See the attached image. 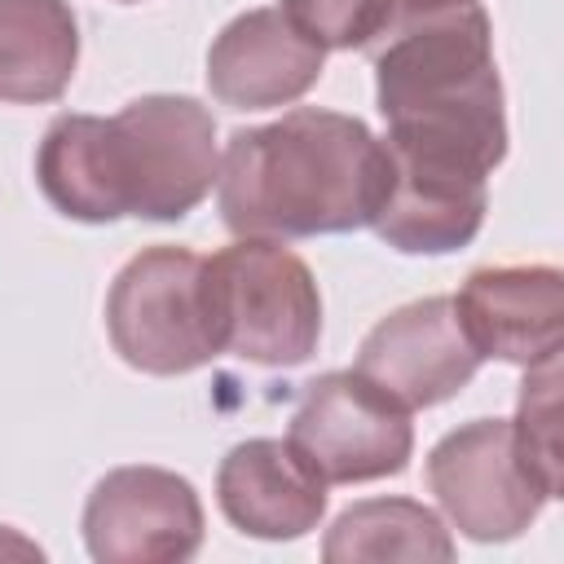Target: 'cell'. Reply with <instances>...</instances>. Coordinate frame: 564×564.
Returning a JSON list of instances; mask_svg holds the SVG:
<instances>
[{"label": "cell", "mask_w": 564, "mask_h": 564, "mask_svg": "<svg viewBox=\"0 0 564 564\" xmlns=\"http://www.w3.org/2000/svg\"><path fill=\"white\" fill-rule=\"evenodd\" d=\"M79 62V22L66 0H0V101H57Z\"/></svg>", "instance_id": "14"}, {"label": "cell", "mask_w": 564, "mask_h": 564, "mask_svg": "<svg viewBox=\"0 0 564 564\" xmlns=\"http://www.w3.org/2000/svg\"><path fill=\"white\" fill-rule=\"evenodd\" d=\"M388 145L361 119L295 106L238 128L220 154L216 207L234 238H317L366 229L388 194Z\"/></svg>", "instance_id": "2"}, {"label": "cell", "mask_w": 564, "mask_h": 564, "mask_svg": "<svg viewBox=\"0 0 564 564\" xmlns=\"http://www.w3.org/2000/svg\"><path fill=\"white\" fill-rule=\"evenodd\" d=\"M286 445L322 485H366L401 476L414 454L410 410L357 370H326L304 383Z\"/></svg>", "instance_id": "6"}, {"label": "cell", "mask_w": 564, "mask_h": 564, "mask_svg": "<svg viewBox=\"0 0 564 564\" xmlns=\"http://www.w3.org/2000/svg\"><path fill=\"white\" fill-rule=\"evenodd\" d=\"M436 4H467V0H397V13L401 9H436Z\"/></svg>", "instance_id": "19"}, {"label": "cell", "mask_w": 564, "mask_h": 564, "mask_svg": "<svg viewBox=\"0 0 564 564\" xmlns=\"http://www.w3.org/2000/svg\"><path fill=\"white\" fill-rule=\"evenodd\" d=\"M278 9L317 48H370L397 18V0H282Z\"/></svg>", "instance_id": "18"}, {"label": "cell", "mask_w": 564, "mask_h": 564, "mask_svg": "<svg viewBox=\"0 0 564 564\" xmlns=\"http://www.w3.org/2000/svg\"><path fill=\"white\" fill-rule=\"evenodd\" d=\"M458 326L476 357L533 366L564 344V273L555 264H485L454 295Z\"/></svg>", "instance_id": "10"}, {"label": "cell", "mask_w": 564, "mask_h": 564, "mask_svg": "<svg viewBox=\"0 0 564 564\" xmlns=\"http://www.w3.org/2000/svg\"><path fill=\"white\" fill-rule=\"evenodd\" d=\"M106 330L115 352L141 375H189L216 352L203 256L189 247H145L137 251L106 295Z\"/></svg>", "instance_id": "5"}, {"label": "cell", "mask_w": 564, "mask_h": 564, "mask_svg": "<svg viewBox=\"0 0 564 564\" xmlns=\"http://www.w3.org/2000/svg\"><path fill=\"white\" fill-rule=\"evenodd\" d=\"M326 66V48L291 26L282 9L238 13L207 48V88L229 110H273L300 101Z\"/></svg>", "instance_id": "11"}, {"label": "cell", "mask_w": 564, "mask_h": 564, "mask_svg": "<svg viewBox=\"0 0 564 564\" xmlns=\"http://www.w3.org/2000/svg\"><path fill=\"white\" fill-rule=\"evenodd\" d=\"M84 542L97 564H181L203 546V502L176 471L115 467L84 502Z\"/></svg>", "instance_id": "8"}, {"label": "cell", "mask_w": 564, "mask_h": 564, "mask_svg": "<svg viewBox=\"0 0 564 564\" xmlns=\"http://www.w3.org/2000/svg\"><path fill=\"white\" fill-rule=\"evenodd\" d=\"M119 4H141V0H119Z\"/></svg>", "instance_id": "20"}, {"label": "cell", "mask_w": 564, "mask_h": 564, "mask_svg": "<svg viewBox=\"0 0 564 564\" xmlns=\"http://www.w3.org/2000/svg\"><path fill=\"white\" fill-rule=\"evenodd\" d=\"M35 181H40L44 198L70 220H84V225L119 220L110 185H106L97 115H57L44 128V141L35 154Z\"/></svg>", "instance_id": "16"}, {"label": "cell", "mask_w": 564, "mask_h": 564, "mask_svg": "<svg viewBox=\"0 0 564 564\" xmlns=\"http://www.w3.org/2000/svg\"><path fill=\"white\" fill-rule=\"evenodd\" d=\"M427 489L471 542H511L555 498L524 463L507 419H471L427 454Z\"/></svg>", "instance_id": "7"}, {"label": "cell", "mask_w": 564, "mask_h": 564, "mask_svg": "<svg viewBox=\"0 0 564 564\" xmlns=\"http://www.w3.org/2000/svg\"><path fill=\"white\" fill-rule=\"evenodd\" d=\"M216 502L238 533L260 542H291L322 524L326 485L286 441L251 436L220 458Z\"/></svg>", "instance_id": "12"}, {"label": "cell", "mask_w": 564, "mask_h": 564, "mask_svg": "<svg viewBox=\"0 0 564 564\" xmlns=\"http://www.w3.org/2000/svg\"><path fill=\"white\" fill-rule=\"evenodd\" d=\"M101 159L119 220H181L216 185V119L194 97H137L101 119Z\"/></svg>", "instance_id": "4"}, {"label": "cell", "mask_w": 564, "mask_h": 564, "mask_svg": "<svg viewBox=\"0 0 564 564\" xmlns=\"http://www.w3.org/2000/svg\"><path fill=\"white\" fill-rule=\"evenodd\" d=\"M326 564L361 560H454V538L441 516L414 498H366L335 516L322 542Z\"/></svg>", "instance_id": "15"}, {"label": "cell", "mask_w": 564, "mask_h": 564, "mask_svg": "<svg viewBox=\"0 0 564 564\" xmlns=\"http://www.w3.org/2000/svg\"><path fill=\"white\" fill-rule=\"evenodd\" d=\"M352 370L414 414L458 397L476 379L480 357L458 326L454 295H427L375 322Z\"/></svg>", "instance_id": "9"}, {"label": "cell", "mask_w": 564, "mask_h": 564, "mask_svg": "<svg viewBox=\"0 0 564 564\" xmlns=\"http://www.w3.org/2000/svg\"><path fill=\"white\" fill-rule=\"evenodd\" d=\"M370 57L388 154L489 181L507 159V110L480 0L401 9Z\"/></svg>", "instance_id": "1"}, {"label": "cell", "mask_w": 564, "mask_h": 564, "mask_svg": "<svg viewBox=\"0 0 564 564\" xmlns=\"http://www.w3.org/2000/svg\"><path fill=\"white\" fill-rule=\"evenodd\" d=\"M216 352L251 366H304L322 339V295L313 269L273 238H238L203 260Z\"/></svg>", "instance_id": "3"}, {"label": "cell", "mask_w": 564, "mask_h": 564, "mask_svg": "<svg viewBox=\"0 0 564 564\" xmlns=\"http://www.w3.org/2000/svg\"><path fill=\"white\" fill-rule=\"evenodd\" d=\"M388 163H392L388 194L370 220V229L388 247L405 256H449L480 234L489 212L485 176L410 163L397 154H388Z\"/></svg>", "instance_id": "13"}, {"label": "cell", "mask_w": 564, "mask_h": 564, "mask_svg": "<svg viewBox=\"0 0 564 564\" xmlns=\"http://www.w3.org/2000/svg\"><path fill=\"white\" fill-rule=\"evenodd\" d=\"M511 432L524 463L542 476L551 494H560V357L524 366Z\"/></svg>", "instance_id": "17"}]
</instances>
